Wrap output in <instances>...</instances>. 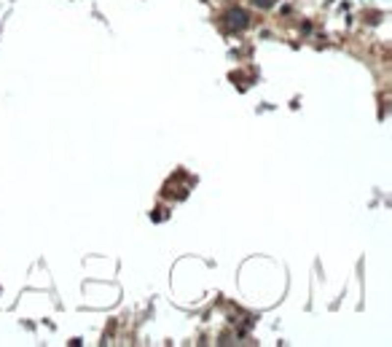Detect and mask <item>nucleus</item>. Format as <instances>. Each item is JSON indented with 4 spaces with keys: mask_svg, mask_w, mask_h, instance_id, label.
<instances>
[{
    "mask_svg": "<svg viewBox=\"0 0 392 347\" xmlns=\"http://www.w3.org/2000/svg\"><path fill=\"white\" fill-rule=\"evenodd\" d=\"M250 22V14L245 8H231L229 14H226V25L231 27V30H242V27H247Z\"/></svg>",
    "mask_w": 392,
    "mask_h": 347,
    "instance_id": "obj_1",
    "label": "nucleus"
},
{
    "mask_svg": "<svg viewBox=\"0 0 392 347\" xmlns=\"http://www.w3.org/2000/svg\"><path fill=\"white\" fill-rule=\"evenodd\" d=\"M255 5H261V8H271L274 5V0H253Z\"/></svg>",
    "mask_w": 392,
    "mask_h": 347,
    "instance_id": "obj_2",
    "label": "nucleus"
}]
</instances>
